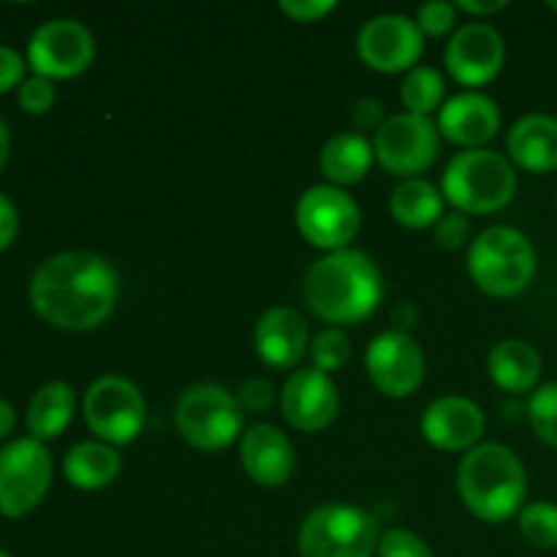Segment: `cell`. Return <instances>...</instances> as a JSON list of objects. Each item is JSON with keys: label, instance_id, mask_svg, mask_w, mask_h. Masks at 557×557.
Returning a JSON list of instances; mask_svg holds the SVG:
<instances>
[{"label": "cell", "instance_id": "1", "mask_svg": "<svg viewBox=\"0 0 557 557\" xmlns=\"http://www.w3.org/2000/svg\"><path fill=\"white\" fill-rule=\"evenodd\" d=\"M27 294L36 315L49 326L90 332L112 315L120 297V275L103 256L63 250L38 264Z\"/></svg>", "mask_w": 557, "mask_h": 557}, {"label": "cell", "instance_id": "2", "mask_svg": "<svg viewBox=\"0 0 557 557\" xmlns=\"http://www.w3.org/2000/svg\"><path fill=\"white\" fill-rule=\"evenodd\" d=\"M305 305L330 326L359 324L379 310L384 277L362 250H335L310 264L302 281Z\"/></svg>", "mask_w": 557, "mask_h": 557}, {"label": "cell", "instance_id": "3", "mask_svg": "<svg viewBox=\"0 0 557 557\" xmlns=\"http://www.w3.org/2000/svg\"><path fill=\"white\" fill-rule=\"evenodd\" d=\"M457 493L473 517L498 525L520 515L525 506V466L509 446L479 444L460 460Z\"/></svg>", "mask_w": 557, "mask_h": 557}, {"label": "cell", "instance_id": "4", "mask_svg": "<svg viewBox=\"0 0 557 557\" xmlns=\"http://www.w3.org/2000/svg\"><path fill=\"white\" fill-rule=\"evenodd\" d=\"M441 194L462 215H490L511 205L517 194V172L500 152L462 150L441 177Z\"/></svg>", "mask_w": 557, "mask_h": 557}, {"label": "cell", "instance_id": "5", "mask_svg": "<svg viewBox=\"0 0 557 557\" xmlns=\"http://www.w3.org/2000/svg\"><path fill=\"white\" fill-rule=\"evenodd\" d=\"M468 275L487 297H517L536 275V250L517 228L490 226L468 248Z\"/></svg>", "mask_w": 557, "mask_h": 557}, {"label": "cell", "instance_id": "6", "mask_svg": "<svg viewBox=\"0 0 557 557\" xmlns=\"http://www.w3.org/2000/svg\"><path fill=\"white\" fill-rule=\"evenodd\" d=\"M379 520L351 504H321L299 525V557H373L379 553Z\"/></svg>", "mask_w": 557, "mask_h": 557}, {"label": "cell", "instance_id": "7", "mask_svg": "<svg viewBox=\"0 0 557 557\" xmlns=\"http://www.w3.org/2000/svg\"><path fill=\"white\" fill-rule=\"evenodd\" d=\"M174 422L185 444L194 449L223 451L243 433L245 413L226 386L196 384L180 395Z\"/></svg>", "mask_w": 557, "mask_h": 557}, {"label": "cell", "instance_id": "8", "mask_svg": "<svg viewBox=\"0 0 557 557\" xmlns=\"http://www.w3.org/2000/svg\"><path fill=\"white\" fill-rule=\"evenodd\" d=\"M82 411L90 433L109 446L134 444L147 422L145 397L125 375H101L92 381Z\"/></svg>", "mask_w": 557, "mask_h": 557}, {"label": "cell", "instance_id": "9", "mask_svg": "<svg viewBox=\"0 0 557 557\" xmlns=\"http://www.w3.org/2000/svg\"><path fill=\"white\" fill-rule=\"evenodd\" d=\"M52 457L36 438H16L0 449V515L9 520L30 515L49 493Z\"/></svg>", "mask_w": 557, "mask_h": 557}, {"label": "cell", "instance_id": "10", "mask_svg": "<svg viewBox=\"0 0 557 557\" xmlns=\"http://www.w3.org/2000/svg\"><path fill=\"white\" fill-rule=\"evenodd\" d=\"M294 221L302 239H308L313 248L335 253V250H346L357 239L362 228V212L343 188L313 185L299 196Z\"/></svg>", "mask_w": 557, "mask_h": 557}, {"label": "cell", "instance_id": "11", "mask_svg": "<svg viewBox=\"0 0 557 557\" xmlns=\"http://www.w3.org/2000/svg\"><path fill=\"white\" fill-rule=\"evenodd\" d=\"M373 150L381 166L403 180L424 174L435 163L441 150V131L433 117L417 114H389L373 134Z\"/></svg>", "mask_w": 557, "mask_h": 557}, {"label": "cell", "instance_id": "12", "mask_svg": "<svg viewBox=\"0 0 557 557\" xmlns=\"http://www.w3.org/2000/svg\"><path fill=\"white\" fill-rule=\"evenodd\" d=\"M96 58L92 33L76 20H49L27 41V63L44 79H74Z\"/></svg>", "mask_w": 557, "mask_h": 557}, {"label": "cell", "instance_id": "13", "mask_svg": "<svg viewBox=\"0 0 557 557\" xmlns=\"http://www.w3.org/2000/svg\"><path fill=\"white\" fill-rule=\"evenodd\" d=\"M357 52L359 60L379 74H408L422 58L424 36L411 16L381 14L362 25Z\"/></svg>", "mask_w": 557, "mask_h": 557}, {"label": "cell", "instance_id": "14", "mask_svg": "<svg viewBox=\"0 0 557 557\" xmlns=\"http://www.w3.org/2000/svg\"><path fill=\"white\" fill-rule=\"evenodd\" d=\"M364 368L368 379L373 381L375 389L392 400L411 397L424 381V351L411 332H381L364 354Z\"/></svg>", "mask_w": 557, "mask_h": 557}, {"label": "cell", "instance_id": "15", "mask_svg": "<svg viewBox=\"0 0 557 557\" xmlns=\"http://www.w3.org/2000/svg\"><path fill=\"white\" fill-rule=\"evenodd\" d=\"M444 60L446 71L462 87L490 85L504 69V36L498 33V27L487 25V22H468L451 33Z\"/></svg>", "mask_w": 557, "mask_h": 557}, {"label": "cell", "instance_id": "16", "mask_svg": "<svg viewBox=\"0 0 557 557\" xmlns=\"http://www.w3.org/2000/svg\"><path fill=\"white\" fill-rule=\"evenodd\" d=\"M283 419L299 433H321L341 411L335 381L315 368L294 370L281 392Z\"/></svg>", "mask_w": 557, "mask_h": 557}, {"label": "cell", "instance_id": "17", "mask_svg": "<svg viewBox=\"0 0 557 557\" xmlns=\"http://www.w3.org/2000/svg\"><path fill=\"white\" fill-rule=\"evenodd\" d=\"M487 430L484 411L462 395H444L430 403L422 413V435L441 451L476 449Z\"/></svg>", "mask_w": 557, "mask_h": 557}, {"label": "cell", "instance_id": "18", "mask_svg": "<svg viewBox=\"0 0 557 557\" xmlns=\"http://www.w3.org/2000/svg\"><path fill=\"white\" fill-rule=\"evenodd\" d=\"M253 348L264 364L275 370H292L302 362L310 351L308 343V321L302 313L288 305H275L264 310L256 321Z\"/></svg>", "mask_w": 557, "mask_h": 557}, {"label": "cell", "instance_id": "19", "mask_svg": "<svg viewBox=\"0 0 557 557\" xmlns=\"http://www.w3.org/2000/svg\"><path fill=\"white\" fill-rule=\"evenodd\" d=\"M438 131L462 150H482L500 128V109L490 96L476 90L457 92L441 107Z\"/></svg>", "mask_w": 557, "mask_h": 557}, {"label": "cell", "instance_id": "20", "mask_svg": "<svg viewBox=\"0 0 557 557\" xmlns=\"http://www.w3.org/2000/svg\"><path fill=\"white\" fill-rule=\"evenodd\" d=\"M239 460L245 473L259 487H283L294 476L297 455L275 424H253L239 441Z\"/></svg>", "mask_w": 557, "mask_h": 557}, {"label": "cell", "instance_id": "21", "mask_svg": "<svg viewBox=\"0 0 557 557\" xmlns=\"http://www.w3.org/2000/svg\"><path fill=\"white\" fill-rule=\"evenodd\" d=\"M509 158L520 169L547 174L557 169V120L549 114H525L506 136Z\"/></svg>", "mask_w": 557, "mask_h": 557}, {"label": "cell", "instance_id": "22", "mask_svg": "<svg viewBox=\"0 0 557 557\" xmlns=\"http://www.w3.org/2000/svg\"><path fill=\"white\" fill-rule=\"evenodd\" d=\"M542 357L536 348L525 341H509L495 343L493 351L487 357V373L498 389L509 392V395H525V392L539 389V379H542Z\"/></svg>", "mask_w": 557, "mask_h": 557}, {"label": "cell", "instance_id": "23", "mask_svg": "<svg viewBox=\"0 0 557 557\" xmlns=\"http://www.w3.org/2000/svg\"><path fill=\"white\" fill-rule=\"evenodd\" d=\"M373 158L375 150L368 136L357 134V131H343L321 147L319 166L324 177L330 180V185L348 188V185H357L368 177Z\"/></svg>", "mask_w": 557, "mask_h": 557}, {"label": "cell", "instance_id": "24", "mask_svg": "<svg viewBox=\"0 0 557 557\" xmlns=\"http://www.w3.org/2000/svg\"><path fill=\"white\" fill-rule=\"evenodd\" d=\"M120 471H123V457L103 441H82V444L71 446L63 460V473L69 484L85 490V493L109 487L120 476Z\"/></svg>", "mask_w": 557, "mask_h": 557}, {"label": "cell", "instance_id": "25", "mask_svg": "<svg viewBox=\"0 0 557 557\" xmlns=\"http://www.w3.org/2000/svg\"><path fill=\"white\" fill-rule=\"evenodd\" d=\"M76 397L65 381H49V384L38 386L36 395L27 403V433L36 441H52L65 433V428L74 419Z\"/></svg>", "mask_w": 557, "mask_h": 557}, {"label": "cell", "instance_id": "26", "mask_svg": "<svg viewBox=\"0 0 557 557\" xmlns=\"http://www.w3.org/2000/svg\"><path fill=\"white\" fill-rule=\"evenodd\" d=\"M389 212L400 226L413 228V232H422L430 226L435 228V223L446 215L444 194L430 180H403L389 196Z\"/></svg>", "mask_w": 557, "mask_h": 557}, {"label": "cell", "instance_id": "27", "mask_svg": "<svg viewBox=\"0 0 557 557\" xmlns=\"http://www.w3.org/2000/svg\"><path fill=\"white\" fill-rule=\"evenodd\" d=\"M446 98V82L430 65H417L406 74L400 87V101L403 109L408 114H417V117H433L435 112H441Z\"/></svg>", "mask_w": 557, "mask_h": 557}, {"label": "cell", "instance_id": "28", "mask_svg": "<svg viewBox=\"0 0 557 557\" xmlns=\"http://www.w3.org/2000/svg\"><path fill=\"white\" fill-rule=\"evenodd\" d=\"M520 533L533 549L557 547V506L549 500H533L520 511Z\"/></svg>", "mask_w": 557, "mask_h": 557}, {"label": "cell", "instance_id": "29", "mask_svg": "<svg viewBox=\"0 0 557 557\" xmlns=\"http://www.w3.org/2000/svg\"><path fill=\"white\" fill-rule=\"evenodd\" d=\"M348 357H351V341H348L341 326H324L310 341V359H313V368L321 370V373H337L348 362Z\"/></svg>", "mask_w": 557, "mask_h": 557}, {"label": "cell", "instance_id": "30", "mask_svg": "<svg viewBox=\"0 0 557 557\" xmlns=\"http://www.w3.org/2000/svg\"><path fill=\"white\" fill-rule=\"evenodd\" d=\"M528 419L542 444L557 449V381L539 386L528 400Z\"/></svg>", "mask_w": 557, "mask_h": 557}, {"label": "cell", "instance_id": "31", "mask_svg": "<svg viewBox=\"0 0 557 557\" xmlns=\"http://www.w3.org/2000/svg\"><path fill=\"white\" fill-rule=\"evenodd\" d=\"M417 25L422 30V36H446V33L455 27L457 22V9L455 3H444V0H430V3H422L417 11Z\"/></svg>", "mask_w": 557, "mask_h": 557}, {"label": "cell", "instance_id": "32", "mask_svg": "<svg viewBox=\"0 0 557 557\" xmlns=\"http://www.w3.org/2000/svg\"><path fill=\"white\" fill-rule=\"evenodd\" d=\"M379 557H435L433 549L417 536V533L406 531V528H392L381 536Z\"/></svg>", "mask_w": 557, "mask_h": 557}, {"label": "cell", "instance_id": "33", "mask_svg": "<svg viewBox=\"0 0 557 557\" xmlns=\"http://www.w3.org/2000/svg\"><path fill=\"white\" fill-rule=\"evenodd\" d=\"M16 101L25 109L27 114H47L49 109L58 101V92H54V85L44 76H30L20 85V92H16Z\"/></svg>", "mask_w": 557, "mask_h": 557}, {"label": "cell", "instance_id": "34", "mask_svg": "<svg viewBox=\"0 0 557 557\" xmlns=\"http://www.w3.org/2000/svg\"><path fill=\"white\" fill-rule=\"evenodd\" d=\"M471 218L462 215V212H446L438 223H435L433 234H435V243L438 248L444 250H460L471 243Z\"/></svg>", "mask_w": 557, "mask_h": 557}, {"label": "cell", "instance_id": "35", "mask_svg": "<svg viewBox=\"0 0 557 557\" xmlns=\"http://www.w3.org/2000/svg\"><path fill=\"white\" fill-rule=\"evenodd\" d=\"M243 413H267L275 403V386L267 379H248L234 392Z\"/></svg>", "mask_w": 557, "mask_h": 557}, {"label": "cell", "instance_id": "36", "mask_svg": "<svg viewBox=\"0 0 557 557\" xmlns=\"http://www.w3.org/2000/svg\"><path fill=\"white\" fill-rule=\"evenodd\" d=\"M277 9H281L292 22L313 25V22L326 20V16L337 9V3L335 0H281Z\"/></svg>", "mask_w": 557, "mask_h": 557}, {"label": "cell", "instance_id": "37", "mask_svg": "<svg viewBox=\"0 0 557 557\" xmlns=\"http://www.w3.org/2000/svg\"><path fill=\"white\" fill-rule=\"evenodd\" d=\"M386 123V112H384V103L379 101V98L368 96L362 98V101L357 103V109H354V128H357V134H368V131H379L381 125Z\"/></svg>", "mask_w": 557, "mask_h": 557}, {"label": "cell", "instance_id": "38", "mask_svg": "<svg viewBox=\"0 0 557 557\" xmlns=\"http://www.w3.org/2000/svg\"><path fill=\"white\" fill-rule=\"evenodd\" d=\"M25 58L16 49L0 47V92H9L11 87H20L25 82Z\"/></svg>", "mask_w": 557, "mask_h": 557}, {"label": "cell", "instance_id": "39", "mask_svg": "<svg viewBox=\"0 0 557 557\" xmlns=\"http://www.w3.org/2000/svg\"><path fill=\"white\" fill-rule=\"evenodd\" d=\"M20 228V218H16V207L11 205L9 196L0 194V253L11 248Z\"/></svg>", "mask_w": 557, "mask_h": 557}, {"label": "cell", "instance_id": "40", "mask_svg": "<svg viewBox=\"0 0 557 557\" xmlns=\"http://www.w3.org/2000/svg\"><path fill=\"white\" fill-rule=\"evenodd\" d=\"M506 5H509L506 0H490V3H484V0H476V3H473V0H457L455 9L466 11V14H471V16H490V14H498V11H504Z\"/></svg>", "mask_w": 557, "mask_h": 557}, {"label": "cell", "instance_id": "41", "mask_svg": "<svg viewBox=\"0 0 557 557\" xmlns=\"http://www.w3.org/2000/svg\"><path fill=\"white\" fill-rule=\"evenodd\" d=\"M392 321H395L397 332H408L413 324H417V308L411 302H400L395 310H392Z\"/></svg>", "mask_w": 557, "mask_h": 557}, {"label": "cell", "instance_id": "42", "mask_svg": "<svg viewBox=\"0 0 557 557\" xmlns=\"http://www.w3.org/2000/svg\"><path fill=\"white\" fill-rule=\"evenodd\" d=\"M16 428V411L9 400H0V441L9 438Z\"/></svg>", "mask_w": 557, "mask_h": 557}, {"label": "cell", "instance_id": "43", "mask_svg": "<svg viewBox=\"0 0 557 557\" xmlns=\"http://www.w3.org/2000/svg\"><path fill=\"white\" fill-rule=\"evenodd\" d=\"M9 152H11V134H9V125L0 120V169L5 166L9 161Z\"/></svg>", "mask_w": 557, "mask_h": 557}, {"label": "cell", "instance_id": "44", "mask_svg": "<svg viewBox=\"0 0 557 557\" xmlns=\"http://www.w3.org/2000/svg\"><path fill=\"white\" fill-rule=\"evenodd\" d=\"M547 5H549V9H553V11H557V0H549Z\"/></svg>", "mask_w": 557, "mask_h": 557}, {"label": "cell", "instance_id": "45", "mask_svg": "<svg viewBox=\"0 0 557 557\" xmlns=\"http://www.w3.org/2000/svg\"><path fill=\"white\" fill-rule=\"evenodd\" d=\"M0 557H11L9 553H5V549H0Z\"/></svg>", "mask_w": 557, "mask_h": 557}]
</instances>
